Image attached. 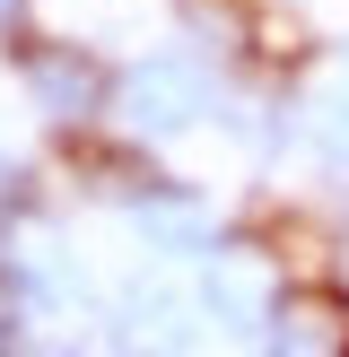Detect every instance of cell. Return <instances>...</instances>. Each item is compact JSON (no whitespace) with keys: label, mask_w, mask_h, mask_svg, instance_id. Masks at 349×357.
Returning <instances> with one entry per match:
<instances>
[{"label":"cell","mask_w":349,"mask_h":357,"mask_svg":"<svg viewBox=\"0 0 349 357\" xmlns=\"http://www.w3.org/2000/svg\"><path fill=\"white\" fill-rule=\"evenodd\" d=\"M17 70H27V87L52 105V114H96V61L87 52H70V44H35V52H17Z\"/></svg>","instance_id":"cell-1"},{"label":"cell","mask_w":349,"mask_h":357,"mask_svg":"<svg viewBox=\"0 0 349 357\" xmlns=\"http://www.w3.org/2000/svg\"><path fill=\"white\" fill-rule=\"evenodd\" d=\"M0 9H9V0H0Z\"/></svg>","instance_id":"cell-2"}]
</instances>
